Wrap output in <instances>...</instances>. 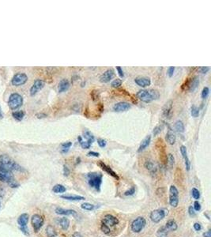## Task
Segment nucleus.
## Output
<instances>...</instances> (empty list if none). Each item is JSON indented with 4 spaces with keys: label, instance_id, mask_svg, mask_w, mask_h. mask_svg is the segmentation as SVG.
<instances>
[{
    "label": "nucleus",
    "instance_id": "nucleus-1",
    "mask_svg": "<svg viewBox=\"0 0 211 237\" xmlns=\"http://www.w3.org/2000/svg\"><path fill=\"white\" fill-rule=\"evenodd\" d=\"M0 168L10 172H26L22 166L15 163L9 156L6 154L0 156Z\"/></svg>",
    "mask_w": 211,
    "mask_h": 237
},
{
    "label": "nucleus",
    "instance_id": "nucleus-2",
    "mask_svg": "<svg viewBox=\"0 0 211 237\" xmlns=\"http://www.w3.org/2000/svg\"><path fill=\"white\" fill-rule=\"evenodd\" d=\"M137 97L144 103H150L151 101L157 100L160 97V93L156 89H143L138 92Z\"/></svg>",
    "mask_w": 211,
    "mask_h": 237
},
{
    "label": "nucleus",
    "instance_id": "nucleus-3",
    "mask_svg": "<svg viewBox=\"0 0 211 237\" xmlns=\"http://www.w3.org/2000/svg\"><path fill=\"white\" fill-rule=\"evenodd\" d=\"M87 178L89 185L99 191L102 183V174L100 172H90L87 175Z\"/></svg>",
    "mask_w": 211,
    "mask_h": 237
},
{
    "label": "nucleus",
    "instance_id": "nucleus-4",
    "mask_svg": "<svg viewBox=\"0 0 211 237\" xmlns=\"http://www.w3.org/2000/svg\"><path fill=\"white\" fill-rule=\"evenodd\" d=\"M23 104V98L18 93H13L10 96L9 101H8V105L10 109L16 110L19 108Z\"/></svg>",
    "mask_w": 211,
    "mask_h": 237
},
{
    "label": "nucleus",
    "instance_id": "nucleus-5",
    "mask_svg": "<svg viewBox=\"0 0 211 237\" xmlns=\"http://www.w3.org/2000/svg\"><path fill=\"white\" fill-rule=\"evenodd\" d=\"M156 147L157 149V152L159 153L160 161L162 164H167V153L165 151V144L164 142L163 139L158 138L156 142Z\"/></svg>",
    "mask_w": 211,
    "mask_h": 237
},
{
    "label": "nucleus",
    "instance_id": "nucleus-6",
    "mask_svg": "<svg viewBox=\"0 0 211 237\" xmlns=\"http://www.w3.org/2000/svg\"><path fill=\"white\" fill-rule=\"evenodd\" d=\"M169 204L174 208L177 207L179 204V191L173 185L169 188Z\"/></svg>",
    "mask_w": 211,
    "mask_h": 237
},
{
    "label": "nucleus",
    "instance_id": "nucleus-7",
    "mask_svg": "<svg viewBox=\"0 0 211 237\" xmlns=\"http://www.w3.org/2000/svg\"><path fill=\"white\" fill-rule=\"evenodd\" d=\"M146 224V221L142 217H138L131 224V230L135 233H138L142 230Z\"/></svg>",
    "mask_w": 211,
    "mask_h": 237
},
{
    "label": "nucleus",
    "instance_id": "nucleus-8",
    "mask_svg": "<svg viewBox=\"0 0 211 237\" xmlns=\"http://www.w3.org/2000/svg\"><path fill=\"white\" fill-rule=\"evenodd\" d=\"M199 84V79L198 77H194L193 78L186 80V82L182 85V89L186 90L187 89L190 92H194L198 87Z\"/></svg>",
    "mask_w": 211,
    "mask_h": 237
},
{
    "label": "nucleus",
    "instance_id": "nucleus-9",
    "mask_svg": "<svg viewBox=\"0 0 211 237\" xmlns=\"http://www.w3.org/2000/svg\"><path fill=\"white\" fill-rule=\"evenodd\" d=\"M166 214H168V211H166L165 209H155L154 211L151 212V221H153V222H154V223H158V222H160L162 219L164 218V217L166 216Z\"/></svg>",
    "mask_w": 211,
    "mask_h": 237
},
{
    "label": "nucleus",
    "instance_id": "nucleus-10",
    "mask_svg": "<svg viewBox=\"0 0 211 237\" xmlns=\"http://www.w3.org/2000/svg\"><path fill=\"white\" fill-rule=\"evenodd\" d=\"M44 220L42 216L39 214L32 215V218H31V223H32L33 229L36 232H37L40 229V228L44 224Z\"/></svg>",
    "mask_w": 211,
    "mask_h": 237
},
{
    "label": "nucleus",
    "instance_id": "nucleus-11",
    "mask_svg": "<svg viewBox=\"0 0 211 237\" xmlns=\"http://www.w3.org/2000/svg\"><path fill=\"white\" fill-rule=\"evenodd\" d=\"M28 80V77L26 74L24 73H18L15 75L13 76L11 83L13 84L14 86H20V85H24Z\"/></svg>",
    "mask_w": 211,
    "mask_h": 237
},
{
    "label": "nucleus",
    "instance_id": "nucleus-12",
    "mask_svg": "<svg viewBox=\"0 0 211 237\" xmlns=\"http://www.w3.org/2000/svg\"><path fill=\"white\" fill-rule=\"evenodd\" d=\"M44 82H43L42 80H40V79L36 80L34 83H33L32 86L31 87V88H30V94H31V96H34V95L36 94L40 89L44 88Z\"/></svg>",
    "mask_w": 211,
    "mask_h": 237
},
{
    "label": "nucleus",
    "instance_id": "nucleus-13",
    "mask_svg": "<svg viewBox=\"0 0 211 237\" xmlns=\"http://www.w3.org/2000/svg\"><path fill=\"white\" fill-rule=\"evenodd\" d=\"M131 108V104L127 102H119L117 104H115L113 106V110L117 112H121V111H126L129 110Z\"/></svg>",
    "mask_w": 211,
    "mask_h": 237
},
{
    "label": "nucleus",
    "instance_id": "nucleus-14",
    "mask_svg": "<svg viewBox=\"0 0 211 237\" xmlns=\"http://www.w3.org/2000/svg\"><path fill=\"white\" fill-rule=\"evenodd\" d=\"M114 77V71L113 70L109 69L107 70L105 72H104L100 77V81L102 83H107L109 82Z\"/></svg>",
    "mask_w": 211,
    "mask_h": 237
},
{
    "label": "nucleus",
    "instance_id": "nucleus-15",
    "mask_svg": "<svg viewBox=\"0 0 211 237\" xmlns=\"http://www.w3.org/2000/svg\"><path fill=\"white\" fill-rule=\"evenodd\" d=\"M103 224H106L108 226H114L115 224H119V220L111 214H107L104 216L103 219Z\"/></svg>",
    "mask_w": 211,
    "mask_h": 237
},
{
    "label": "nucleus",
    "instance_id": "nucleus-16",
    "mask_svg": "<svg viewBox=\"0 0 211 237\" xmlns=\"http://www.w3.org/2000/svg\"><path fill=\"white\" fill-rule=\"evenodd\" d=\"M173 101H167L163 107V116L165 118H170L172 112H173Z\"/></svg>",
    "mask_w": 211,
    "mask_h": 237
},
{
    "label": "nucleus",
    "instance_id": "nucleus-17",
    "mask_svg": "<svg viewBox=\"0 0 211 237\" xmlns=\"http://www.w3.org/2000/svg\"><path fill=\"white\" fill-rule=\"evenodd\" d=\"M134 82L138 86L140 87H147L149 85H150L151 81L150 79L147 77H137L134 79Z\"/></svg>",
    "mask_w": 211,
    "mask_h": 237
},
{
    "label": "nucleus",
    "instance_id": "nucleus-18",
    "mask_svg": "<svg viewBox=\"0 0 211 237\" xmlns=\"http://www.w3.org/2000/svg\"><path fill=\"white\" fill-rule=\"evenodd\" d=\"M55 213L59 215H66V216H73L74 217H78L77 212L74 209H65L63 208H56Z\"/></svg>",
    "mask_w": 211,
    "mask_h": 237
},
{
    "label": "nucleus",
    "instance_id": "nucleus-19",
    "mask_svg": "<svg viewBox=\"0 0 211 237\" xmlns=\"http://www.w3.org/2000/svg\"><path fill=\"white\" fill-rule=\"evenodd\" d=\"M180 153H181L184 159L186 168H187V170L189 171L190 170V168H191V162H190L188 156H187V148H186V146H184V145H181V146H180Z\"/></svg>",
    "mask_w": 211,
    "mask_h": 237
},
{
    "label": "nucleus",
    "instance_id": "nucleus-20",
    "mask_svg": "<svg viewBox=\"0 0 211 237\" xmlns=\"http://www.w3.org/2000/svg\"><path fill=\"white\" fill-rule=\"evenodd\" d=\"M150 142H151V136L150 135L146 136V138L142 140V142H141L140 145H139V147H138V153H141V152L144 151L145 149H146L147 148L148 146L150 145Z\"/></svg>",
    "mask_w": 211,
    "mask_h": 237
},
{
    "label": "nucleus",
    "instance_id": "nucleus-21",
    "mask_svg": "<svg viewBox=\"0 0 211 237\" xmlns=\"http://www.w3.org/2000/svg\"><path fill=\"white\" fill-rule=\"evenodd\" d=\"M99 165L100 166V167L102 168L103 170L105 171L108 174H109V175H111L112 177H114V178H115V179H117V180H119V176H117V174L115 173L114 171L112 170V168L110 167H109L108 165H106L104 163H103L102 161H100L99 162Z\"/></svg>",
    "mask_w": 211,
    "mask_h": 237
},
{
    "label": "nucleus",
    "instance_id": "nucleus-22",
    "mask_svg": "<svg viewBox=\"0 0 211 237\" xmlns=\"http://www.w3.org/2000/svg\"><path fill=\"white\" fill-rule=\"evenodd\" d=\"M29 214L28 213H22L20 215L18 219V224H19L20 227H26V224L29 221Z\"/></svg>",
    "mask_w": 211,
    "mask_h": 237
},
{
    "label": "nucleus",
    "instance_id": "nucleus-23",
    "mask_svg": "<svg viewBox=\"0 0 211 237\" xmlns=\"http://www.w3.org/2000/svg\"><path fill=\"white\" fill-rule=\"evenodd\" d=\"M70 87V82L67 79H63L59 84V93H63L68 90V88Z\"/></svg>",
    "mask_w": 211,
    "mask_h": 237
},
{
    "label": "nucleus",
    "instance_id": "nucleus-24",
    "mask_svg": "<svg viewBox=\"0 0 211 237\" xmlns=\"http://www.w3.org/2000/svg\"><path fill=\"white\" fill-rule=\"evenodd\" d=\"M57 223L60 225L62 229H63V230H67L69 226H70V221L66 217H62L60 219H58Z\"/></svg>",
    "mask_w": 211,
    "mask_h": 237
},
{
    "label": "nucleus",
    "instance_id": "nucleus-25",
    "mask_svg": "<svg viewBox=\"0 0 211 237\" xmlns=\"http://www.w3.org/2000/svg\"><path fill=\"white\" fill-rule=\"evenodd\" d=\"M164 227L166 228V229L168 231H176L178 226H177L176 221H173V220H169V221H167Z\"/></svg>",
    "mask_w": 211,
    "mask_h": 237
},
{
    "label": "nucleus",
    "instance_id": "nucleus-26",
    "mask_svg": "<svg viewBox=\"0 0 211 237\" xmlns=\"http://www.w3.org/2000/svg\"><path fill=\"white\" fill-rule=\"evenodd\" d=\"M165 138H166L167 142H168L169 145H174V144L176 143V135H175L173 133L171 132V131L167 133Z\"/></svg>",
    "mask_w": 211,
    "mask_h": 237
},
{
    "label": "nucleus",
    "instance_id": "nucleus-27",
    "mask_svg": "<svg viewBox=\"0 0 211 237\" xmlns=\"http://www.w3.org/2000/svg\"><path fill=\"white\" fill-rule=\"evenodd\" d=\"M61 198L69 201H82L85 200V198L79 195H62Z\"/></svg>",
    "mask_w": 211,
    "mask_h": 237
},
{
    "label": "nucleus",
    "instance_id": "nucleus-28",
    "mask_svg": "<svg viewBox=\"0 0 211 237\" xmlns=\"http://www.w3.org/2000/svg\"><path fill=\"white\" fill-rule=\"evenodd\" d=\"M168 232L166 228L164 226H162L158 228V230L157 232V237H167L168 236Z\"/></svg>",
    "mask_w": 211,
    "mask_h": 237
},
{
    "label": "nucleus",
    "instance_id": "nucleus-29",
    "mask_svg": "<svg viewBox=\"0 0 211 237\" xmlns=\"http://www.w3.org/2000/svg\"><path fill=\"white\" fill-rule=\"evenodd\" d=\"M175 129H176L177 132H184V124H183L182 121H180V120L176 121V123H175Z\"/></svg>",
    "mask_w": 211,
    "mask_h": 237
},
{
    "label": "nucleus",
    "instance_id": "nucleus-30",
    "mask_svg": "<svg viewBox=\"0 0 211 237\" xmlns=\"http://www.w3.org/2000/svg\"><path fill=\"white\" fill-rule=\"evenodd\" d=\"M53 192L56 193V194H59V193H64L66 191V187L61 184H56L53 186L52 188Z\"/></svg>",
    "mask_w": 211,
    "mask_h": 237
},
{
    "label": "nucleus",
    "instance_id": "nucleus-31",
    "mask_svg": "<svg viewBox=\"0 0 211 237\" xmlns=\"http://www.w3.org/2000/svg\"><path fill=\"white\" fill-rule=\"evenodd\" d=\"M46 233L48 237H55L56 236V232L55 228L51 225H48L46 228Z\"/></svg>",
    "mask_w": 211,
    "mask_h": 237
},
{
    "label": "nucleus",
    "instance_id": "nucleus-32",
    "mask_svg": "<svg viewBox=\"0 0 211 237\" xmlns=\"http://www.w3.org/2000/svg\"><path fill=\"white\" fill-rule=\"evenodd\" d=\"M12 115H13V117L15 120L21 121V120H23V118L25 116V112L23 111H18L13 112Z\"/></svg>",
    "mask_w": 211,
    "mask_h": 237
},
{
    "label": "nucleus",
    "instance_id": "nucleus-33",
    "mask_svg": "<svg viewBox=\"0 0 211 237\" xmlns=\"http://www.w3.org/2000/svg\"><path fill=\"white\" fill-rule=\"evenodd\" d=\"M71 145H72V142H65V143H63V144H62V149H61V152L63 153H67V152L69 151V149H70V148L71 147Z\"/></svg>",
    "mask_w": 211,
    "mask_h": 237
},
{
    "label": "nucleus",
    "instance_id": "nucleus-34",
    "mask_svg": "<svg viewBox=\"0 0 211 237\" xmlns=\"http://www.w3.org/2000/svg\"><path fill=\"white\" fill-rule=\"evenodd\" d=\"M78 140L79 141L81 146L83 149H90L91 145H92L90 142H87V141H83V140H82V138L81 136H79V137L78 138Z\"/></svg>",
    "mask_w": 211,
    "mask_h": 237
},
{
    "label": "nucleus",
    "instance_id": "nucleus-35",
    "mask_svg": "<svg viewBox=\"0 0 211 237\" xmlns=\"http://www.w3.org/2000/svg\"><path fill=\"white\" fill-rule=\"evenodd\" d=\"M84 136H85V138H86L87 142H90L91 144L94 142V136H93V134L91 132H90V131H86Z\"/></svg>",
    "mask_w": 211,
    "mask_h": 237
},
{
    "label": "nucleus",
    "instance_id": "nucleus-36",
    "mask_svg": "<svg viewBox=\"0 0 211 237\" xmlns=\"http://www.w3.org/2000/svg\"><path fill=\"white\" fill-rule=\"evenodd\" d=\"M167 164H169L170 167H173L175 164V157L172 153H169L167 156Z\"/></svg>",
    "mask_w": 211,
    "mask_h": 237
},
{
    "label": "nucleus",
    "instance_id": "nucleus-37",
    "mask_svg": "<svg viewBox=\"0 0 211 237\" xmlns=\"http://www.w3.org/2000/svg\"><path fill=\"white\" fill-rule=\"evenodd\" d=\"M81 207L83 209H86V210H93V209L95 208L94 205H92L90 203H88V202H85V203H82Z\"/></svg>",
    "mask_w": 211,
    "mask_h": 237
},
{
    "label": "nucleus",
    "instance_id": "nucleus-38",
    "mask_svg": "<svg viewBox=\"0 0 211 237\" xmlns=\"http://www.w3.org/2000/svg\"><path fill=\"white\" fill-rule=\"evenodd\" d=\"M191 194H192V197L194 198V199L195 200H198L200 198V192L198 189L196 188H193L191 190Z\"/></svg>",
    "mask_w": 211,
    "mask_h": 237
},
{
    "label": "nucleus",
    "instance_id": "nucleus-39",
    "mask_svg": "<svg viewBox=\"0 0 211 237\" xmlns=\"http://www.w3.org/2000/svg\"><path fill=\"white\" fill-rule=\"evenodd\" d=\"M191 114L193 117H198L199 115V109L196 106H192L191 111Z\"/></svg>",
    "mask_w": 211,
    "mask_h": 237
},
{
    "label": "nucleus",
    "instance_id": "nucleus-40",
    "mask_svg": "<svg viewBox=\"0 0 211 237\" xmlns=\"http://www.w3.org/2000/svg\"><path fill=\"white\" fill-rule=\"evenodd\" d=\"M145 167L146 168H147L148 170L150 171H154V163L150 161H147L145 163Z\"/></svg>",
    "mask_w": 211,
    "mask_h": 237
},
{
    "label": "nucleus",
    "instance_id": "nucleus-41",
    "mask_svg": "<svg viewBox=\"0 0 211 237\" xmlns=\"http://www.w3.org/2000/svg\"><path fill=\"white\" fill-rule=\"evenodd\" d=\"M122 85V80H120V79L119 78H116L115 79L113 82H112V87H114V88H119V87H120Z\"/></svg>",
    "mask_w": 211,
    "mask_h": 237
},
{
    "label": "nucleus",
    "instance_id": "nucleus-42",
    "mask_svg": "<svg viewBox=\"0 0 211 237\" xmlns=\"http://www.w3.org/2000/svg\"><path fill=\"white\" fill-rule=\"evenodd\" d=\"M209 93H210V89H209V88H208V87H205V88H203L202 91V99H206V98L208 97Z\"/></svg>",
    "mask_w": 211,
    "mask_h": 237
},
{
    "label": "nucleus",
    "instance_id": "nucleus-43",
    "mask_svg": "<svg viewBox=\"0 0 211 237\" xmlns=\"http://www.w3.org/2000/svg\"><path fill=\"white\" fill-rule=\"evenodd\" d=\"M100 228H101V231H102L103 232H104V234L110 233V228H109V227L108 226V225H106V224H101V227H100Z\"/></svg>",
    "mask_w": 211,
    "mask_h": 237
},
{
    "label": "nucleus",
    "instance_id": "nucleus-44",
    "mask_svg": "<svg viewBox=\"0 0 211 237\" xmlns=\"http://www.w3.org/2000/svg\"><path fill=\"white\" fill-rule=\"evenodd\" d=\"M97 144L99 145L100 147H101V148H104V147H105V146H106V144H107V142H106V141L104 140V139L99 138V139H97Z\"/></svg>",
    "mask_w": 211,
    "mask_h": 237
},
{
    "label": "nucleus",
    "instance_id": "nucleus-45",
    "mask_svg": "<svg viewBox=\"0 0 211 237\" xmlns=\"http://www.w3.org/2000/svg\"><path fill=\"white\" fill-rule=\"evenodd\" d=\"M161 130H162V127L160 126H157L154 130V135L157 136L158 135L160 132H161Z\"/></svg>",
    "mask_w": 211,
    "mask_h": 237
},
{
    "label": "nucleus",
    "instance_id": "nucleus-46",
    "mask_svg": "<svg viewBox=\"0 0 211 237\" xmlns=\"http://www.w3.org/2000/svg\"><path fill=\"white\" fill-rule=\"evenodd\" d=\"M134 193H135V189H134V186H132L131 189L128 190H127V191H125L124 194L126 196H128V195H133Z\"/></svg>",
    "mask_w": 211,
    "mask_h": 237
},
{
    "label": "nucleus",
    "instance_id": "nucleus-47",
    "mask_svg": "<svg viewBox=\"0 0 211 237\" xmlns=\"http://www.w3.org/2000/svg\"><path fill=\"white\" fill-rule=\"evenodd\" d=\"M194 209H195V211H199L200 209H201V205H200V203L198 202V201H195V202H194Z\"/></svg>",
    "mask_w": 211,
    "mask_h": 237
},
{
    "label": "nucleus",
    "instance_id": "nucleus-48",
    "mask_svg": "<svg viewBox=\"0 0 211 237\" xmlns=\"http://www.w3.org/2000/svg\"><path fill=\"white\" fill-rule=\"evenodd\" d=\"M174 71H175V67L174 66H170L169 68L168 69V75H169V78L173 77Z\"/></svg>",
    "mask_w": 211,
    "mask_h": 237
},
{
    "label": "nucleus",
    "instance_id": "nucleus-49",
    "mask_svg": "<svg viewBox=\"0 0 211 237\" xmlns=\"http://www.w3.org/2000/svg\"><path fill=\"white\" fill-rule=\"evenodd\" d=\"M188 213H189V215L191 216V217H195V210L194 209V208L192 207V206H190L188 208Z\"/></svg>",
    "mask_w": 211,
    "mask_h": 237
},
{
    "label": "nucleus",
    "instance_id": "nucleus-50",
    "mask_svg": "<svg viewBox=\"0 0 211 237\" xmlns=\"http://www.w3.org/2000/svg\"><path fill=\"white\" fill-rule=\"evenodd\" d=\"M88 156L90 157H98L100 156L99 153H96V152H93V151H90L88 153Z\"/></svg>",
    "mask_w": 211,
    "mask_h": 237
},
{
    "label": "nucleus",
    "instance_id": "nucleus-51",
    "mask_svg": "<svg viewBox=\"0 0 211 237\" xmlns=\"http://www.w3.org/2000/svg\"><path fill=\"white\" fill-rule=\"evenodd\" d=\"M116 70L118 71L119 75L122 77V78H123L124 77V74H123V69H122L121 67L120 66H116Z\"/></svg>",
    "mask_w": 211,
    "mask_h": 237
},
{
    "label": "nucleus",
    "instance_id": "nucleus-52",
    "mask_svg": "<svg viewBox=\"0 0 211 237\" xmlns=\"http://www.w3.org/2000/svg\"><path fill=\"white\" fill-rule=\"evenodd\" d=\"M200 72L202 73V74H206V73H207L209 70H210V67H208V66H202V67H201L200 68Z\"/></svg>",
    "mask_w": 211,
    "mask_h": 237
},
{
    "label": "nucleus",
    "instance_id": "nucleus-53",
    "mask_svg": "<svg viewBox=\"0 0 211 237\" xmlns=\"http://www.w3.org/2000/svg\"><path fill=\"white\" fill-rule=\"evenodd\" d=\"M20 229H21V231H22V232L23 233L25 234L26 236H29V231H28V229L26 228V227H20Z\"/></svg>",
    "mask_w": 211,
    "mask_h": 237
},
{
    "label": "nucleus",
    "instance_id": "nucleus-54",
    "mask_svg": "<svg viewBox=\"0 0 211 237\" xmlns=\"http://www.w3.org/2000/svg\"><path fill=\"white\" fill-rule=\"evenodd\" d=\"M63 174L64 176H69V174H70V170H69V168L67 166H64L63 167Z\"/></svg>",
    "mask_w": 211,
    "mask_h": 237
},
{
    "label": "nucleus",
    "instance_id": "nucleus-55",
    "mask_svg": "<svg viewBox=\"0 0 211 237\" xmlns=\"http://www.w3.org/2000/svg\"><path fill=\"white\" fill-rule=\"evenodd\" d=\"M194 228H195L196 231H200L202 229L201 224H199V223H195V224H194Z\"/></svg>",
    "mask_w": 211,
    "mask_h": 237
},
{
    "label": "nucleus",
    "instance_id": "nucleus-56",
    "mask_svg": "<svg viewBox=\"0 0 211 237\" xmlns=\"http://www.w3.org/2000/svg\"><path fill=\"white\" fill-rule=\"evenodd\" d=\"M36 116L37 117L38 119H43V118H45L47 117V115L44 113H38L36 115Z\"/></svg>",
    "mask_w": 211,
    "mask_h": 237
},
{
    "label": "nucleus",
    "instance_id": "nucleus-57",
    "mask_svg": "<svg viewBox=\"0 0 211 237\" xmlns=\"http://www.w3.org/2000/svg\"><path fill=\"white\" fill-rule=\"evenodd\" d=\"M203 237H211V231L208 230L207 232H206L203 233Z\"/></svg>",
    "mask_w": 211,
    "mask_h": 237
},
{
    "label": "nucleus",
    "instance_id": "nucleus-58",
    "mask_svg": "<svg viewBox=\"0 0 211 237\" xmlns=\"http://www.w3.org/2000/svg\"><path fill=\"white\" fill-rule=\"evenodd\" d=\"M73 237H82V236H81L80 234L78 233V232H75V233L73 235Z\"/></svg>",
    "mask_w": 211,
    "mask_h": 237
},
{
    "label": "nucleus",
    "instance_id": "nucleus-59",
    "mask_svg": "<svg viewBox=\"0 0 211 237\" xmlns=\"http://www.w3.org/2000/svg\"><path fill=\"white\" fill-rule=\"evenodd\" d=\"M3 115L2 111H1V107H0V119H3Z\"/></svg>",
    "mask_w": 211,
    "mask_h": 237
},
{
    "label": "nucleus",
    "instance_id": "nucleus-60",
    "mask_svg": "<svg viewBox=\"0 0 211 237\" xmlns=\"http://www.w3.org/2000/svg\"><path fill=\"white\" fill-rule=\"evenodd\" d=\"M0 205H1V202H0Z\"/></svg>",
    "mask_w": 211,
    "mask_h": 237
}]
</instances>
